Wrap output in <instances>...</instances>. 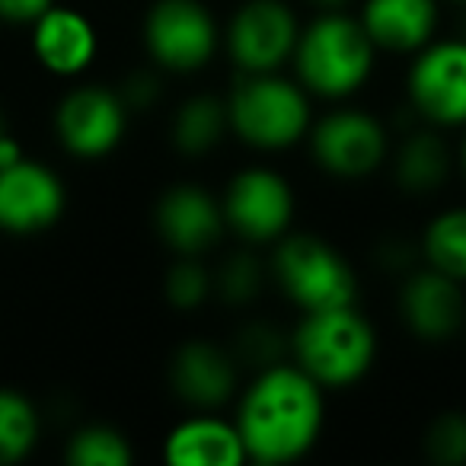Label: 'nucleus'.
<instances>
[{"mask_svg":"<svg viewBox=\"0 0 466 466\" xmlns=\"http://www.w3.org/2000/svg\"><path fill=\"white\" fill-rule=\"evenodd\" d=\"M323 393L326 390L294 361L256 370L233 415L249 463L281 466L307 457L323 434Z\"/></svg>","mask_w":466,"mask_h":466,"instance_id":"obj_1","label":"nucleus"},{"mask_svg":"<svg viewBox=\"0 0 466 466\" xmlns=\"http://www.w3.org/2000/svg\"><path fill=\"white\" fill-rule=\"evenodd\" d=\"M377 65V46L361 20L345 10H323L300 26L294 48V77L310 96L349 99L370 80Z\"/></svg>","mask_w":466,"mask_h":466,"instance_id":"obj_2","label":"nucleus"},{"mask_svg":"<svg viewBox=\"0 0 466 466\" xmlns=\"http://www.w3.org/2000/svg\"><path fill=\"white\" fill-rule=\"evenodd\" d=\"M230 131L253 150H288L310 135L313 103L298 77L240 74L227 96Z\"/></svg>","mask_w":466,"mask_h":466,"instance_id":"obj_3","label":"nucleus"},{"mask_svg":"<svg viewBox=\"0 0 466 466\" xmlns=\"http://www.w3.org/2000/svg\"><path fill=\"white\" fill-rule=\"evenodd\" d=\"M291 358L323 390H342L368 377L377 361V332L358 304L304 313L291 332Z\"/></svg>","mask_w":466,"mask_h":466,"instance_id":"obj_4","label":"nucleus"},{"mask_svg":"<svg viewBox=\"0 0 466 466\" xmlns=\"http://www.w3.org/2000/svg\"><path fill=\"white\" fill-rule=\"evenodd\" d=\"M272 279L300 313L358 304V275L351 262L317 233L288 230L275 243Z\"/></svg>","mask_w":466,"mask_h":466,"instance_id":"obj_5","label":"nucleus"},{"mask_svg":"<svg viewBox=\"0 0 466 466\" xmlns=\"http://www.w3.org/2000/svg\"><path fill=\"white\" fill-rule=\"evenodd\" d=\"M141 35L150 61L169 74H195L220 52V26L201 0H154Z\"/></svg>","mask_w":466,"mask_h":466,"instance_id":"obj_6","label":"nucleus"},{"mask_svg":"<svg viewBox=\"0 0 466 466\" xmlns=\"http://www.w3.org/2000/svg\"><path fill=\"white\" fill-rule=\"evenodd\" d=\"M227 230L247 247H275L294 224V188L279 169L247 167L227 182L220 195Z\"/></svg>","mask_w":466,"mask_h":466,"instance_id":"obj_7","label":"nucleus"},{"mask_svg":"<svg viewBox=\"0 0 466 466\" xmlns=\"http://www.w3.org/2000/svg\"><path fill=\"white\" fill-rule=\"evenodd\" d=\"M300 26L285 0H247L220 29V48L240 74H272L291 65Z\"/></svg>","mask_w":466,"mask_h":466,"instance_id":"obj_8","label":"nucleus"},{"mask_svg":"<svg viewBox=\"0 0 466 466\" xmlns=\"http://www.w3.org/2000/svg\"><path fill=\"white\" fill-rule=\"evenodd\" d=\"M313 163L332 179H368L390 160V131L364 109H332L310 125Z\"/></svg>","mask_w":466,"mask_h":466,"instance_id":"obj_9","label":"nucleus"},{"mask_svg":"<svg viewBox=\"0 0 466 466\" xmlns=\"http://www.w3.org/2000/svg\"><path fill=\"white\" fill-rule=\"evenodd\" d=\"M409 106L434 128H466V35L428 42L406 77Z\"/></svg>","mask_w":466,"mask_h":466,"instance_id":"obj_10","label":"nucleus"},{"mask_svg":"<svg viewBox=\"0 0 466 466\" xmlns=\"http://www.w3.org/2000/svg\"><path fill=\"white\" fill-rule=\"evenodd\" d=\"M128 106L118 90L99 84H80L61 96L55 109V137L65 154L77 160H103L116 154L128 131Z\"/></svg>","mask_w":466,"mask_h":466,"instance_id":"obj_11","label":"nucleus"},{"mask_svg":"<svg viewBox=\"0 0 466 466\" xmlns=\"http://www.w3.org/2000/svg\"><path fill=\"white\" fill-rule=\"evenodd\" d=\"M67 188L52 167L23 160L0 167V230L10 237H35L61 220Z\"/></svg>","mask_w":466,"mask_h":466,"instance_id":"obj_12","label":"nucleus"},{"mask_svg":"<svg viewBox=\"0 0 466 466\" xmlns=\"http://www.w3.org/2000/svg\"><path fill=\"white\" fill-rule=\"evenodd\" d=\"M154 227L163 247L176 256H205L227 233L220 198L198 182H176L157 198Z\"/></svg>","mask_w":466,"mask_h":466,"instance_id":"obj_13","label":"nucleus"},{"mask_svg":"<svg viewBox=\"0 0 466 466\" xmlns=\"http://www.w3.org/2000/svg\"><path fill=\"white\" fill-rule=\"evenodd\" d=\"M402 323L421 342H451L466 323V294L463 281L421 266L409 272L400 291Z\"/></svg>","mask_w":466,"mask_h":466,"instance_id":"obj_14","label":"nucleus"},{"mask_svg":"<svg viewBox=\"0 0 466 466\" xmlns=\"http://www.w3.org/2000/svg\"><path fill=\"white\" fill-rule=\"evenodd\" d=\"M29 46L52 77H80L93 67L99 55V33L86 14L65 4H52L39 20L29 23Z\"/></svg>","mask_w":466,"mask_h":466,"instance_id":"obj_15","label":"nucleus"},{"mask_svg":"<svg viewBox=\"0 0 466 466\" xmlns=\"http://www.w3.org/2000/svg\"><path fill=\"white\" fill-rule=\"evenodd\" d=\"M237 358L205 339H188L173 351L169 387L198 412L224 409L237 396Z\"/></svg>","mask_w":466,"mask_h":466,"instance_id":"obj_16","label":"nucleus"},{"mask_svg":"<svg viewBox=\"0 0 466 466\" xmlns=\"http://www.w3.org/2000/svg\"><path fill=\"white\" fill-rule=\"evenodd\" d=\"M163 460L169 466H243L249 463L247 444L237 421L220 415H192L173 425L163 441Z\"/></svg>","mask_w":466,"mask_h":466,"instance_id":"obj_17","label":"nucleus"},{"mask_svg":"<svg viewBox=\"0 0 466 466\" xmlns=\"http://www.w3.org/2000/svg\"><path fill=\"white\" fill-rule=\"evenodd\" d=\"M358 20L377 52L415 55L438 33V0H364Z\"/></svg>","mask_w":466,"mask_h":466,"instance_id":"obj_18","label":"nucleus"},{"mask_svg":"<svg viewBox=\"0 0 466 466\" xmlns=\"http://www.w3.org/2000/svg\"><path fill=\"white\" fill-rule=\"evenodd\" d=\"M396 186L406 195H431L451 176V150L434 128L409 131L393 157Z\"/></svg>","mask_w":466,"mask_h":466,"instance_id":"obj_19","label":"nucleus"},{"mask_svg":"<svg viewBox=\"0 0 466 466\" xmlns=\"http://www.w3.org/2000/svg\"><path fill=\"white\" fill-rule=\"evenodd\" d=\"M230 135V116H227V99L214 93H195L169 122V141L182 157H205Z\"/></svg>","mask_w":466,"mask_h":466,"instance_id":"obj_20","label":"nucleus"},{"mask_svg":"<svg viewBox=\"0 0 466 466\" xmlns=\"http://www.w3.org/2000/svg\"><path fill=\"white\" fill-rule=\"evenodd\" d=\"M42 438V415L26 393L0 387V466H14L35 451Z\"/></svg>","mask_w":466,"mask_h":466,"instance_id":"obj_21","label":"nucleus"},{"mask_svg":"<svg viewBox=\"0 0 466 466\" xmlns=\"http://www.w3.org/2000/svg\"><path fill=\"white\" fill-rule=\"evenodd\" d=\"M421 259L451 279L466 281V205L444 208L428 220L421 233Z\"/></svg>","mask_w":466,"mask_h":466,"instance_id":"obj_22","label":"nucleus"},{"mask_svg":"<svg viewBox=\"0 0 466 466\" xmlns=\"http://www.w3.org/2000/svg\"><path fill=\"white\" fill-rule=\"evenodd\" d=\"M65 457L71 466H128L131 441L112 425H84L67 438Z\"/></svg>","mask_w":466,"mask_h":466,"instance_id":"obj_23","label":"nucleus"},{"mask_svg":"<svg viewBox=\"0 0 466 466\" xmlns=\"http://www.w3.org/2000/svg\"><path fill=\"white\" fill-rule=\"evenodd\" d=\"M262 285H266V268H262L259 256L253 249H240V253L227 256L224 266L214 272V294L233 307L253 304L262 294Z\"/></svg>","mask_w":466,"mask_h":466,"instance_id":"obj_24","label":"nucleus"},{"mask_svg":"<svg viewBox=\"0 0 466 466\" xmlns=\"http://www.w3.org/2000/svg\"><path fill=\"white\" fill-rule=\"evenodd\" d=\"M163 294L176 310H198L214 294V272L201 262V256H176L163 279Z\"/></svg>","mask_w":466,"mask_h":466,"instance_id":"obj_25","label":"nucleus"},{"mask_svg":"<svg viewBox=\"0 0 466 466\" xmlns=\"http://www.w3.org/2000/svg\"><path fill=\"white\" fill-rule=\"evenodd\" d=\"M288 351H291V339H285L268 323H249L247 329H240L237 345H233L237 364H247V368H256V370L285 361Z\"/></svg>","mask_w":466,"mask_h":466,"instance_id":"obj_26","label":"nucleus"},{"mask_svg":"<svg viewBox=\"0 0 466 466\" xmlns=\"http://www.w3.org/2000/svg\"><path fill=\"white\" fill-rule=\"evenodd\" d=\"M425 457L438 466H466V412H444L428 425Z\"/></svg>","mask_w":466,"mask_h":466,"instance_id":"obj_27","label":"nucleus"},{"mask_svg":"<svg viewBox=\"0 0 466 466\" xmlns=\"http://www.w3.org/2000/svg\"><path fill=\"white\" fill-rule=\"evenodd\" d=\"M160 93H163V86L154 71L128 74V77L122 80V86H118V96H122V103L128 106L131 116H135V112L154 109V106L160 103Z\"/></svg>","mask_w":466,"mask_h":466,"instance_id":"obj_28","label":"nucleus"},{"mask_svg":"<svg viewBox=\"0 0 466 466\" xmlns=\"http://www.w3.org/2000/svg\"><path fill=\"white\" fill-rule=\"evenodd\" d=\"M52 4H58V0H0V20L14 23V26H29Z\"/></svg>","mask_w":466,"mask_h":466,"instance_id":"obj_29","label":"nucleus"},{"mask_svg":"<svg viewBox=\"0 0 466 466\" xmlns=\"http://www.w3.org/2000/svg\"><path fill=\"white\" fill-rule=\"evenodd\" d=\"M23 144L16 141L14 135H7V137H0V167H10V163H16V160H23Z\"/></svg>","mask_w":466,"mask_h":466,"instance_id":"obj_30","label":"nucleus"},{"mask_svg":"<svg viewBox=\"0 0 466 466\" xmlns=\"http://www.w3.org/2000/svg\"><path fill=\"white\" fill-rule=\"evenodd\" d=\"M313 7H317V14H323V10H349L351 0H310Z\"/></svg>","mask_w":466,"mask_h":466,"instance_id":"obj_31","label":"nucleus"},{"mask_svg":"<svg viewBox=\"0 0 466 466\" xmlns=\"http://www.w3.org/2000/svg\"><path fill=\"white\" fill-rule=\"evenodd\" d=\"M10 135V122H7V112L0 109V137H7Z\"/></svg>","mask_w":466,"mask_h":466,"instance_id":"obj_32","label":"nucleus"},{"mask_svg":"<svg viewBox=\"0 0 466 466\" xmlns=\"http://www.w3.org/2000/svg\"><path fill=\"white\" fill-rule=\"evenodd\" d=\"M460 163H463V173H466V137H463V147H460Z\"/></svg>","mask_w":466,"mask_h":466,"instance_id":"obj_33","label":"nucleus"},{"mask_svg":"<svg viewBox=\"0 0 466 466\" xmlns=\"http://www.w3.org/2000/svg\"><path fill=\"white\" fill-rule=\"evenodd\" d=\"M460 4H466V0H460Z\"/></svg>","mask_w":466,"mask_h":466,"instance_id":"obj_34","label":"nucleus"}]
</instances>
